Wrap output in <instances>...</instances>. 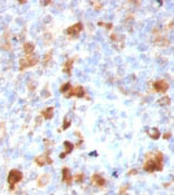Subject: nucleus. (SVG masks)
I'll return each mask as SVG.
<instances>
[{"instance_id": "412c9836", "label": "nucleus", "mask_w": 174, "mask_h": 195, "mask_svg": "<svg viewBox=\"0 0 174 195\" xmlns=\"http://www.w3.org/2000/svg\"><path fill=\"white\" fill-rule=\"evenodd\" d=\"M74 180H76L77 182H82V181L84 180V174H83V173H78V174L74 177Z\"/></svg>"}, {"instance_id": "f8f14e48", "label": "nucleus", "mask_w": 174, "mask_h": 195, "mask_svg": "<svg viewBox=\"0 0 174 195\" xmlns=\"http://www.w3.org/2000/svg\"><path fill=\"white\" fill-rule=\"evenodd\" d=\"M148 135H150V138H152L153 141H157L160 138V135H161V133H160V130L157 127H152V129L148 130Z\"/></svg>"}, {"instance_id": "f257e3e1", "label": "nucleus", "mask_w": 174, "mask_h": 195, "mask_svg": "<svg viewBox=\"0 0 174 195\" xmlns=\"http://www.w3.org/2000/svg\"><path fill=\"white\" fill-rule=\"evenodd\" d=\"M143 169L145 172H156L162 169V154L161 152H156V156L153 159H151L150 155H147V160L143 164Z\"/></svg>"}, {"instance_id": "dca6fc26", "label": "nucleus", "mask_w": 174, "mask_h": 195, "mask_svg": "<svg viewBox=\"0 0 174 195\" xmlns=\"http://www.w3.org/2000/svg\"><path fill=\"white\" fill-rule=\"evenodd\" d=\"M64 148H65V154L66 155H69L70 152L73 151V148H74V146H73V143H70V142H64Z\"/></svg>"}, {"instance_id": "2eb2a0df", "label": "nucleus", "mask_w": 174, "mask_h": 195, "mask_svg": "<svg viewBox=\"0 0 174 195\" xmlns=\"http://www.w3.org/2000/svg\"><path fill=\"white\" fill-rule=\"evenodd\" d=\"M70 90H72V86H70V83H69V82L64 83L62 86L60 87V91H61V93H62L64 95H65V96H66V95H68V94L70 93Z\"/></svg>"}, {"instance_id": "9d476101", "label": "nucleus", "mask_w": 174, "mask_h": 195, "mask_svg": "<svg viewBox=\"0 0 174 195\" xmlns=\"http://www.w3.org/2000/svg\"><path fill=\"white\" fill-rule=\"evenodd\" d=\"M23 51H25V54H26V56L33 55L34 51H35V46H34V43H31V42H26V43L23 44Z\"/></svg>"}, {"instance_id": "5701e85b", "label": "nucleus", "mask_w": 174, "mask_h": 195, "mask_svg": "<svg viewBox=\"0 0 174 195\" xmlns=\"http://www.w3.org/2000/svg\"><path fill=\"white\" fill-rule=\"evenodd\" d=\"M135 173H137V171H135V169H133V171H130L129 173H127V174H129V176H134Z\"/></svg>"}, {"instance_id": "aec40b11", "label": "nucleus", "mask_w": 174, "mask_h": 195, "mask_svg": "<svg viewBox=\"0 0 174 195\" xmlns=\"http://www.w3.org/2000/svg\"><path fill=\"white\" fill-rule=\"evenodd\" d=\"M98 25L99 26H104V27H106V29H112L113 27V25L112 24H109V22H103V21H100V22H98Z\"/></svg>"}, {"instance_id": "ddd939ff", "label": "nucleus", "mask_w": 174, "mask_h": 195, "mask_svg": "<svg viewBox=\"0 0 174 195\" xmlns=\"http://www.w3.org/2000/svg\"><path fill=\"white\" fill-rule=\"evenodd\" d=\"M53 111H55L53 107H48V108H46L42 111V116H43L46 120H51L53 117Z\"/></svg>"}, {"instance_id": "423d86ee", "label": "nucleus", "mask_w": 174, "mask_h": 195, "mask_svg": "<svg viewBox=\"0 0 174 195\" xmlns=\"http://www.w3.org/2000/svg\"><path fill=\"white\" fill-rule=\"evenodd\" d=\"M35 163L39 165V166H43V165H49L52 164V159L48 156V154H44V155H39L35 157Z\"/></svg>"}, {"instance_id": "f3484780", "label": "nucleus", "mask_w": 174, "mask_h": 195, "mask_svg": "<svg viewBox=\"0 0 174 195\" xmlns=\"http://www.w3.org/2000/svg\"><path fill=\"white\" fill-rule=\"evenodd\" d=\"M51 59H52V51H48L47 54L44 55V57H43V64H44V65H48L49 61H51Z\"/></svg>"}, {"instance_id": "6ab92c4d", "label": "nucleus", "mask_w": 174, "mask_h": 195, "mask_svg": "<svg viewBox=\"0 0 174 195\" xmlns=\"http://www.w3.org/2000/svg\"><path fill=\"white\" fill-rule=\"evenodd\" d=\"M70 124H72L70 122V118H66L65 117V118H64V124H62V130H66L68 127H70Z\"/></svg>"}, {"instance_id": "b1692460", "label": "nucleus", "mask_w": 174, "mask_h": 195, "mask_svg": "<svg viewBox=\"0 0 174 195\" xmlns=\"http://www.w3.org/2000/svg\"><path fill=\"white\" fill-rule=\"evenodd\" d=\"M122 195H127V194H122Z\"/></svg>"}, {"instance_id": "6e6552de", "label": "nucleus", "mask_w": 174, "mask_h": 195, "mask_svg": "<svg viewBox=\"0 0 174 195\" xmlns=\"http://www.w3.org/2000/svg\"><path fill=\"white\" fill-rule=\"evenodd\" d=\"M62 182L65 183V185H70L73 181V177L72 174H70V169L68 168V166H64L62 168Z\"/></svg>"}, {"instance_id": "20e7f679", "label": "nucleus", "mask_w": 174, "mask_h": 195, "mask_svg": "<svg viewBox=\"0 0 174 195\" xmlns=\"http://www.w3.org/2000/svg\"><path fill=\"white\" fill-rule=\"evenodd\" d=\"M82 30H83V25L81 24V22H77V24L72 25V26H70V27H68L65 33L68 34V35H70V37L76 38L77 35L79 34V33H81V31H82Z\"/></svg>"}, {"instance_id": "7ed1b4c3", "label": "nucleus", "mask_w": 174, "mask_h": 195, "mask_svg": "<svg viewBox=\"0 0 174 195\" xmlns=\"http://www.w3.org/2000/svg\"><path fill=\"white\" fill-rule=\"evenodd\" d=\"M22 178H23L22 172L18 171V169H12V171L9 172L8 180H7V181H8V185L10 186V189H13V187H15Z\"/></svg>"}, {"instance_id": "9b49d317", "label": "nucleus", "mask_w": 174, "mask_h": 195, "mask_svg": "<svg viewBox=\"0 0 174 195\" xmlns=\"http://www.w3.org/2000/svg\"><path fill=\"white\" fill-rule=\"evenodd\" d=\"M73 63H74V59H68V60H66V61L64 63L62 72H64V73H68V74L72 73V66H73Z\"/></svg>"}, {"instance_id": "39448f33", "label": "nucleus", "mask_w": 174, "mask_h": 195, "mask_svg": "<svg viewBox=\"0 0 174 195\" xmlns=\"http://www.w3.org/2000/svg\"><path fill=\"white\" fill-rule=\"evenodd\" d=\"M153 88H155V91H157V93H166L168 91V88H169V83L166 82V81L164 79H157V81H155L153 82Z\"/></svg>"}, {"instance_id": "4468645a", "label": "nucleus", "mask_w": 174, "mask_h": 195, "mask_svg": "<svg viewBox=\"0 0 174 195\" xmlns=\"http://www.w3.org/2000/svg\"><path fill=\"white\" fill-rule=\"evenodd\" d=\"M48 182H49V174H42V176L38 178V186H39V187L47 185Z\"/></svg>"}, {"instance_id": "4be33fe9", "label": "nucleus", "mask_w": 174, "mask_h": 195, "mask_svg": "<svg viewBox=\"0 0 174 195\" xmlns=\"http://www.w3.org/2000/svg\"><path fill=\"white\" fill-rule=\"evenodd\" d=\"M170 137H172V133H170V132H166V133L164 134V138H165V139H169Z\"/></svg>"}, {"instance_id": "1a4fd4ad", "label": "nucleus", "mask_w": 174, "mask_h": 195, "mask_svg": "<svg viewBox=\"0 0 174 195\" xmlns=\"http://www.w3.org/2000/svg\"><path fill=\"white\" fill-rule=\"evenodd\" d=\"M92 183L96 185V186H104L105 185V178L101 174H99V173H95V174L92 176Z\"/></svg>"}, {"instance_id": "f03ea898", "label": "nucleus", "mask_w": 174, "mask_h": 195, "mask_svg": "<svg viewBox=\"0 0 174 195\" xmlns=\"http://www.w3.org/2000/svg\"><path fill=\"white\" fill-rule=\"evenodd\" d=\"M39 63V57L37 55H29V56H25L23 59L20 60V70L23 72L25 69L31 68V66H35Z\"/></svg>"}, {"instance_id": "a211bd4d", "label": "nucleus", "mask_w": 174, "mask_h": 195, "mask_svg": "<svg viewBox=\"0 0 174 195\" xmlns=\"http://www.w3.org/2000/svg\"><path fill=\"white\" fill-rule=\"evenodd\" d=\"M159 104L160 105H169L170 104V98L169 96H162L161 99H159Z\"/></svg>"}, {"instance_id": "0eeeda50", "label": "nucleus", "mask_w": 174, "mask_h": 195, "mask_svg": "<svg viewBox=\"0 0 174 195\" xmlns=\"http://www.w3.org/2000/svg\"><path fill=\"white\" fill-rule=\"evenodd\" d=\"M86 93H84V88L82 86H77V87H73L70 90V93L66 95V98H70V96H77V98H83Z\"/></svg>"}]
</instances>
